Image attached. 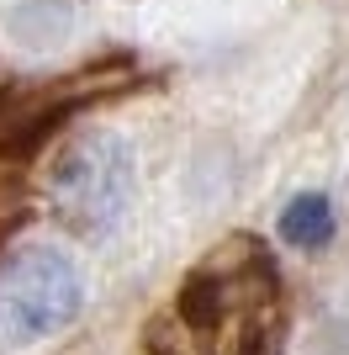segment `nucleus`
Wrapping results in <instances>:
<instances>
[{"instance_id":"f257e3e1","label":"nucleus","mask_w":349,"mask_h":355,"mask_svg":"<svg viewBox=\"0 0 349 355\" xmlns=\"http://www.w3.org/2000/svg\"><path fill=\"white\" fill-rule=\"evenodd\" d=\"M85 276L58 244H21L0 266V350H21L80 318Z\"/></svg>"},{"instance_id":"f03ea898","label":"nucleus","mask_w":349,"mask_h":355,"mask_svg":"<svg viewBox=\"0 0 349 355\" xmlns=\"http://www.w3.org/2000/svg\"><path fill=\"white\" fill-rule=\"evenodd\" d=\"M132 180H138V164H132V148L122 133L111 128H90L80 133L48 170V196H53L58 218L80 228V234H106L116 228V218L127 212L132 202Z\"/></svg>"},{"instance_id":"7ed1b4c3","label":"nucleus","mask_w":349,"mask_h":355,"mask_svg":"<svg viewBox=\"0 0 349 355\" xmlns=\"http://www.w3.org/2000/svg\"><path fill=\"white\" fill-rule=\"evenodd\" d=\"M334 202L323 191H302V196H291L286 212H280V239L286 244H296V250H323L328 239H334Z\"/></svg>"}]
</instances>
